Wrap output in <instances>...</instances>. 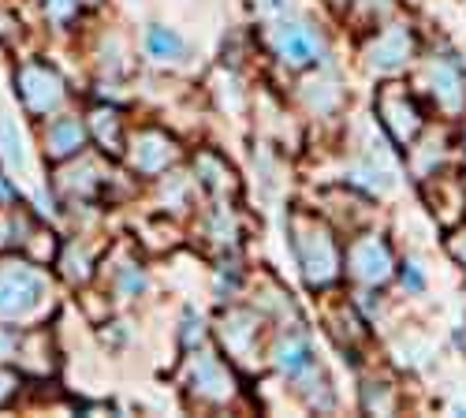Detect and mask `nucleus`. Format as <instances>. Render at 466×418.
<instances>
[{
    "instance_id": "nucleus-1",
    "label": "nucleus",
    "mask_w": 466,
    "mask_h": 418,
    "mask_svg": "<svg viewBox=\"0 0 466 418\" xmlns=\"http://www.w3.org/2000/svg\"><path fill=\"white\" fill-rule=\"evenodd\" d=\"M291 247L299 258L302 280L309 288H329L343 277V250L332 236V228L321 224L314 213H291Z\"/></svg>"
},
{
    "instance_id": "nucleus-2",
    "label": "nucleus",
    "mask_w": 466,
    "mask_h": 418,
    "mask_svg": "<svg viewBox=\"0 0 466 418\" xmlns=\"http://www.w3.org/2000/svg\"><path fill=\"white\" fill-rule=\"evenodd\" d=\"M343 273L351 277L355 284H362V288L388 284V280H392V273H396V258H392L388 240L377 236V232L355 236L351 243H347V250H343Z\"/></svg>"
},
{
    "instance_id": "nucleus-3",
    "label": "nucleus",
    "mask_w": 466,
    "mask_h": 418,
    "mask_svg": "<svg viewBox=\"0 0 466 418\" xmlns=\"http://www.w3.org/2000/svg\"><path fill=\"white\" fill-rule=\"evenodd\" d=\"M377 117H380V127L388 131V138H392L400 149H410L425 127L421 108L403 83H384L377 90Z\"/></svg>"
},
{
    "instance_id": "nucleus-4",
    "label": "nucleus",
    "mask_w": 466,
    "mask_h": 418,
    "mask_svg": "<svg viewBox=\"0 0 466 418\" xmlns=\"http://www.w3.org/2000/svg\"><path fill=\"white\" fill-rule=\"evenodd\" d=\"M268 46H273L277 60L291 71H302V67H314L325 60V37L314 23L306 19H288V23H277L273 34H268Z\"/></svg>"
},
{
    "instance_id": "nucleus-5",
    "label": "nucleus",
    "mask_w": 466,
    "mask_h": 418,
    "mask_svg": "<svg viewBox=\"0 0 466 418\" xmlns=\"http://www.w3.org/2000/svg\"><path fill=\"white\" fill-rule=\"evenodd\" d=\"M418 53V42H414V30L410 23H388L384 30H377L362 56H366V67L373 71H384V75H392V71H403Z\"/></svg>"
},
{
    "instance_id": "nucleus-6",
    "label": "nucleus",
    "mask_w": 466,
    "mask_h": 418,
    "mask_svg": "<svg viewBox=\"0 0 466 418\" xmlns=\"http://www.w3.org/2000/svg\"><path fill=\"white\" fill-rule=\"evenodd\" d=\"M425 87L444 117H459L466 108V75L455 56H433L425 64Z\"/></svg>"
},
{
    "instance_id": "nucleus-7",
    "label": "nucleus",
    "mask_w": 466,
    "mask_h": 418,
    "mask_svg": "<svg viewBox=\"0 0 466 418\" xmlns=\"http://www.w3.org/2000/svg\"><path fill=\"white\" fill-rule=\"evenodd\" d=\"M258 325L261 318L254 311L243 307H231L220 321V336H224V348L236 362H258Z\"/></svg>"
},
{
    "instance_id": "nucleus-8",
    "label": "nucleus",
    "mask_w": 466,
    "mask_h": 418,
    "mask_svg": "<svg viewBox=\"0 0 466 418\" xmlns=\"http://www.w3.org/2000/svg\"><path fill=\"white\" fill-rule=\"evenodd\" d=\"M421 183H425V199L433 202V213L444 224H455L466 213V183H462V176H455V172H433V176H425Z\"/></svg>"
},
{
    "instance_id": "nucleus-9",
    "label": "nucleus",
    "mask_w": 466,
    "mask_h": 418,
    "mask_svg": "<svg viewBox=\"0 0 466 418\" xmlns=\"http://www.w3.org/2000/svg\"><path fill=\"white\" fill-rule=\"evenodd\" d=\"M194 393L213 403H224L236 396V377H231V370L213 352H198V359H194Z\"/></svg>"
},
{
    "instance_id": "nucleus-10",
    "label": "nucleus",
    "mask_w": 466,
    "mask_h": 418,
    "mask_svg": "<svg viewBox=\"0 0 466 418\" xmlns=\"http://www.w3.org/2000/svg\"><path fill=\"white\" fill-rule=\"evenodd\" d=\"M273 366L291 377V382H299V377L314 366V348H309V336L295 325V329H284L277 336V344H273Z\"/></svg>"
},
{
    "instance_id": "nucleus-11",
    "label": "nucleus",
    "mask_w": 466,
    "mask_h": 418,
    "mask_svg": "<svg viewBox=\"0 0 466 418\" xmlns=\"http://www.w3.org/2000/svg\"><path fill=\"white\" fill-rule=\"evenodd\" d=\"M302 101L318 112V117H329V112H336L339 108V101H343V90H339V83L332 79V75H318V79H309V83H302Z\"/></svg>"
},
{
    "instance_id": "nucleus-12",
    "label": "nucleus",
    "mask_w": 466,
    "mask_h": 418,
    "mask_svg": "<svg viewBox=\"0 0 466 418\" xmlns=\"http://www.w3.org/2000/svg\"><path fill=\"white\" fill-rule=\"evenodd\" d=\"M347 179L351 183H362L366 191H377V195H384V191H392V168L388 165H380L377 158H359V161H351L347 165Z\"/></svg>"
},
{
    "instance_id": "nucleus-13",
    "label": "nucleus",
    "mask_w": 466,
    "mask_h": 418,
    "mask_svg": "<svg viewBox=\"0 0 466 418\" xmlns=\"http://www.w3.org/2000/svg\"><path fill=\"white\" fill-rule=\"evenodd\" d=\"M198 176H202V183H206V191H213V195H236V187H239V179H236V172H231V165L220 161L217 154H202V158H198Z\"/></svg>"
},
{
    "instance_id": "nucleus-14",
    "label": "nucleus",
    "mask_w": 466,
    "mask_h": 418,
    "mask_svg": "<svg viewBox=\"0 0 466 418\" xmlns=\"http://www.w3.org/2000/svg\"><path fill=\"white\" fill-rule=\"evenodd\" d=\"M172 158H176V149H172V142H168L165 135H146L142 146L135 149V168H142V172H161V168L172 165Z\"/></svg>"
},
{
    "instance_id": "nucleus-15",
    "label": "nucleus",
    "mask_w": 466,
    "mask_h": 418,
    "mask_svg": "<svg viewBox=\"0 0 466 418\" xmlns=\"http://www.w3.org/2000/svg\"><path fill=\"white\" fill-rule=\"evenodd\" d=\"M146 49L153 60H161V64H176L183 60V37L168 26H149L146 30Z\"/></svg>"
},
{
    "instance_id": "nucleus-16",
    "label": "nucleus",
    "mask_w": 466,
    "mask_h": 418,
    "mask_svg": "<svg viewBox=\"0 0 466 418\" xmlns=\"http://www.w3.org/2000/svg\"><path fill=\"white\" fill-rule=\"evenodd\" d=\"M362 407H366V411H377V414H392V411H396V393H392V385L366 382V389H362Z\"/></svg>"
},
{
    "instance_id": "nucleus-17",
    "label": "nucleus",
    "mask_w": 466,
    "mask_h": 418,
    "mask_svg": "<svg viewBox=\"0 0 466 418\" xmlns=\"http://www.w3.org/2000/svg\"><path fill=\"white\" fill-rule=\"evenodd\" d=\"M396 359H400V366H421L425 362V344L418 336H400L396 340Z\"/></svg>"
},
{
    "instance_id": "nucleus-18",
    "label": "nucleus",
    "mask_w": 466,
    "mask_h": 418,
    "mask_svg": "<svg viewBox=\"0 0 466 418\" xmlns=\"http://www.w3.org/2000/svg\"><path fill=\"white\" fill-rule=\"evenodd\" d=\"M400 280H403V288H407L410 295H421V291H425V273H421V265H418L414 258L400 265Z\"/></svg>"
},
{
    "instance_id": "nucleus-19",
    "label": "nucleus",
    "mask_w": 466,
    "mask_h": 418,
    "mask_svg": "<svg viewBox=\"0 0 466 418\" xmlns=\"http://www.w3.org/2000/svg\"><path fill=\"white\" fill-rule=\"evenodd\" d=\"M448 254L466 270V228H455V232L448 236Z\"/></svg>"
},
{
    "instance_id": "nucleus-20",
    "label": "nucleus",
    "mask_w": 466,
    "mask_h": 418,
    "mask_svg": "<svg viewBox=\"0 0 466 418\" xmlns=\"http://www.w3.org/2000/svg\"><path fill=\"white\" fill-rule=\"evenodd\" d=\"M332 5H336V8H347V5H355V0H332Z\"/></svg>"
},
{
    "instance_id": "nucleus-21",
    "label": "nucleus",
    "mask_w": 466,
    "mask_h": 418,
    "mask_svg": "<svg viewBox=\"0 0 466 418\" xmlns=\"http://www.w3.org/2000/svg\"><path fill=\"white\" fill-rule=\"evenodd\" d=\"M462 149H466V131H462Z\"/></svg>"
},
{
    "instance_id": "nucleus-22",
    "label": "nucleus",
    "mask_w": 466,
    "mask_h": 418,
    "mask_svg": "<svg viewBox=\"0 0 466 418\" xmlns=\"http://www.w3.org/2000/svg\"><path fill=\"white\" fill-rule=\"evenodd\" d=\"M254 5H258V0H254Z\"/></svg>"
}]
</instances>
